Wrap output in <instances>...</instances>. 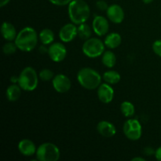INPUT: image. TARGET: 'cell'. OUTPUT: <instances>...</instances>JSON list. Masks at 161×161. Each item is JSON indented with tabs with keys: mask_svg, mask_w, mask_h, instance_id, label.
<instances>
[{
	"mask_svg": "<svg viewBox=\"0 0 161 161\" xmlns=\"http://www.w3.org/2000/svg\"><path fill=\"white\" fill-rule=\"evenodd\" d=\"M18 77V84L24 91H32L37 88L39 80L37 72L33 68L26 67L24 69Z\"/></svg>",
	"mask_w": 161,
	"mask_h": 161,
	"instance_id": "4",
	"label": "cell"
},
{
	"mask_svg": "<svg viewBox=\"0 0 161 161\" xmlns=\"http://www.w3.org/2000/svg\"><path fill=\"white\" fill-rule=\"evenodd\" d=\"M77 34L80 39L86 40L91 38V35H92V30L89 25L83 23L79 25L78 28H77Z\"/></svg>",
	"mask_w": 161,
	"mask_h": 161,
	"instance_id": "22",
	"label": "cell"
},
{
	"mask_svg": "<svg viewBox=\"0 0 161 161\" xmlns=\"http://www.w3.org/2000/svg\"><path fill=\"white\" fill-rule=\"evenodd\" d=\"M92 28L96 35L98 36H103L108 33L109 29V24L107 18H105V17L97 15L93 20Z\"/></svg>",
	"mask_w": 161,
	"mask_h": 161,
	"instance_id": "11",
	"label": "cell"
},
{
	"mask_svg": "<svg viewBox=\"0 0 161 161\" xmlns=\"http://www.w3.org/2000/svg\"><path fill=\"white\" fill-rule=\"evenodd\" d=\"M21 94V87L19 84L13 83L10 86H9L6 89V98L9 102H16L18 100Z\"/></svg>",
	"mask_w": 161,
	"mask_h": 161,
	"instance_id": "17",
	"label": "cell"
},
{
	"mask_svg": "<svg viewBox=\"0 0 161 161\" xmlns=\"http://www.w3.org/2000/svg\"><path fill=\"white\" fill-rule=\"evenodd\" d=\"M68 13L70 20L76 25L85 23L91 14L87 3L83 0H72L69 4Z\"/></svg>",
	"mask_w": 161,
	"mask_h": 161,
	"instance_id": "1",
	"label": "cell"
},
{
	"mask_svg": "<svg viewBox=\"0 0 161 161\" xmlns=\"http://www.w3.org/2000/svg\"><path fill=\"white\" fill-rule=\"evenodd\" d=\"M122 42V38L120 35L116 32H113L108 34L105 39V47H107L109 49H116L121 44Z\"/></svg>",
	"mask_w": 161,
	"mask_h": 161,
	"instance_id": "18",
	"label": "cell"
},
{
	"mask_svg": "<svg viewBox=\"0 0 161 161\" xmlns=\"http://www.w3.org/2000/svg\"><path fill=\"white\" fill-rule=\"evenodd\" d=\"M153 50L157 56L161 58V39L156 40L153 44Z\"/></svg>",
	"mask_w": 161,
	"mask_h": 161,
	"instance_id": "26",
	"label": "cell"
},
{
	"mask_svg": "<svg viewBox=\"0 0 161 161\" xmlns=\"http://www.w3.org/2000/svg\"><path fill=\"white\" fill-rule=\"evenodd\" d=\"M77 80L83 88L87 90H94L98 88L102 82L100 74L91 68H83L77 74Z\"/></svg>",
	"mask_w": 161,
	"mask_h": 161,
	"instance_id": "3",
	"label": "cell"
},
{
	"mask_svg": "<svg viewBox=\"0 0 161 161\" xmlns=\"http://www.w3.org/2000/svg\"><path fill=\"white\" fill-rule=\"evenodd\" d=\"M17 48L24 52L34 50L38 43V35L36 30L31 27H25L17 34L15 40Z\"/></svg>",
	"mask_w": 161,
	"mask_h": 161,
	"instance_id": "2",
	"label": "cell"
},
{
	"mask_svg": "<svg viewBox=\"0 0 161 161\" xmlns=\"http://www.w3.org/2000/svg\"><path fill=\"white\" fill-rule=\"evenodd\" d=\"M153 1V0H142L143 3H146V4H149V3H152Z\"/></svg>",
	"mask_w": 161,
	"mask_h": 161,
	"instance_id": "35",
	"label": "cell"
},
{
	"mask_svg": "<svg viewBox=\"0 0 161 161\" xmlns=\"http://www.w3.org/2000/svg\"><path fill=\"white\" fill-rule=\"evenodd\" d=\"M97 130L102 136L105 138H112L116 133V127L106 120H102L97 124Z\"/></svg>",
	"mask_w": 161,
	"mask_h": 161,
	"instance_id": "14",
	"label": "cell"
},
{
	"mask_svg": "<svg viewBox=\"0 0 161 161\" xmlns=\"http://www.w3.org/2000/svg\"><path fill=\"white\" fill-rule=\"evenodd\" d=\"M39 51H40L42 53H48V48L45 47L44 46H41V47H39Z\"/></svg>",
	"mask_w": 161,
	"mask_h": 161,
	"instance_id": "31",
	"label": "cell"
},
{
	"mask_svg": "<svg viewBox=\"0 0 161 161\" xmlns=\"http://www.w3.org/2000/svg\"><path fill=\"white\" fill-rule=\"evenodd\" d=\"M48 54L50 59L54 62L64 61L67 55V50L61 42H53L48 47Z\"/></svg>",
	"mask_w": 161,
	"mask_h": 161,
	"instance_id": "8",
	"label": "cell"
},
{
	"mask_svg": "<svg viewBox=\"0 0 161 161\" xmlns=\"http://www.w3.org/2000/svg\"><path fill=\"white\" fill-rule=\"evenodd\" d=\"M102 56V62L105 67L111 69L116 64V57L115 53L112 52L111 50L105 51Z\"/></svg>",
	"mask_w": 161,
	"mask_h": 161,
	"instance_id": "20",
	"label": "cell"
},
{
	"mask_svg": "<svg viewBox=\"0 0 161 161\" xmlns=\"http://www.w3.org/2000/svg\"><path fill=\"white\" fill-rule=\"evenodd\" d=\"M72 1V0H49V2H50L52 4L55 5V6H66V5H69Z\"/></svg>",
	"mask_w": 161,
	"mask_h": 161,
	"instance_id": "27",
	"label": "cell"
},
{
	"mask_svg": "<svg viewBox=\"0 0 161 161\" xmlns=\"http://www.w3.org/2000/svg\"><path fill=\"white\" fill-rule=\"evenodd\" d=\"M39 76L40 78V80H42V81L48 82L50 80H53V77H54V75H53V71H51L50 69H44L40 71V72L39 74Z\"/></svg>",
	"mask_w": 161,
	"mask_h": 161,
	"instance_id": "25",
	"label": "cell"
},
{
	"mask_svg": "<svg viewBox=\"0 0 161 161\" xmlns=\"http://www.w3.org/2000/svg\"><path fill=\"white\" fill-rule=\"evenodd\" d=\"M132 161H146L144 158H142V157H135L131 160Z\"/></svg>",
	"mask_w": 161,
	"mask_h": 161,
	"instance_id": "34",
	"label": "cell"
},
{
	"mask_svg": "<svg viewBox=\"0 0 161 161\" xmlns=\"http://www.w3.org/2000/svg\"><path fill=\"white\" fill-rule=\"evenodd\" d=\"M39 39L43 45H49L54 41V33L49 28H44L39 32Z\"/></svg>",
	"mask_w": 161,
	"mask_h": 161,
	"instance_id": "19",
	"label": "cell"
},
{
	"mask_svg": "<svg viewBox=\"0 0 161 161\" xmlns=\"http://www.w3.org/2000/svg\"><path fill=\"white\" fill-rule=\"evenodd\" d=\"M106 14L108 18L115 24L122 23L123 20H124V17H125V14H124L123 8L116 4H113L108 6L106 10Z\"/></svg>",
	"mask_w": 161,
	"mask_h": 161,
	"instance_id": "12",
	"label": "cell"
},
{
	"mask_svg": "<svg viewBox=\"0 0 161 161\" xmlns=\"http://www.w3.org/2000/svg\"><path fill=\"white\" fill-rule=\"evenodd\" d=\"M155 157H156V159H157V160L161 161V146H160V147H159L158 149L156 150Z\"/></svg>",
	"mask_w": 161,
	"mask_h": 161,
	"instance_id": "30",
	"label": "cell"
},
{
	"mask_svg": "<svg viewBox=\"0 0 161 161\" xmlns=\"http://www.w3.org/2000/svg\"><path fill=\"white\" fill-rule=\"evenodd\" d=\"M97 97L102 103H110L114 97V90L108 83H102L97 89Z\"/></svg>",
	"mask_w": 161,
	"mask_h": 161,
	"instance_id": "13",
	"label": "cell"
},
{
	"mask_svg": "<svg viewBox=\"0 0 161 161\" xmlns=\"http://www.w3.org/2000/svg\"><path fill=\"white\" fill-rule=\"evenodd\" d=\"M61 157L59 149L55 144L45 142L38 147L36 158L39 161H58Z\"/></svg>",
	"mask_w": 161,
	"mask_h": 161,
	"instance_id": "5",
	"label": "cell"
},
{
	"mask_svg": "<svg viewBox=\"0 0 161 161\" xmlns=\"http://www.w3.org/2000/svg\"><path fill=\"white\" fill-rule=\"evenodd\" d=\"M144 154H146L148 157H150V156L155 155L156 150H154L152 147H146L144 149Z\"/></svg>",
	"mask_w": 161,
	"mask_h": 161,
	"instance_id": "29",
	"label": "cell"
},
{
	"mask_svg": "<svg viewBox=\"0 0 161 161\" xmlns=\"http://www.w3.org/2000/svg\"><path fill=\"white\" fill-rule=\"evenodd\" d=\"M17 49L18 48H17L15 42H13L12 41H9L4 44L3 47V51L6 55H12L17 51Z\"/></svg>",
	"mask_w": 161,
	"mask_h": 161,
	"instance_id": "24",
	"label": "cell"
},
{
	"mask_svg": "<svg viewBox=\"0 0 161 161\" xmlns=\"http://www.w3.org/2000/svg\"><path fill=\"white\" fill-rule=\"evenodd\" d=\"M121 76L119 73H118L116 71L109 70L105 72L103 74V80H105V83H108L110 85L116 84L120 81Z\"/></svg>",
	"mask_w": 161,
	"mask_h": 161,
	"instance_id": "21",
	"label": "cell"
},
{
	"mask_svg": "<svg viewBox=\"0 0 161 161\" xmlns=\"http://www.w3.org/2000/svg\"><path fill=\"white\" fill-rule=\"evenodd\" d=\"M18 80H19V77L13 76V77H11V80H10V81L12 82L13 83H18Z\"/></svg>",
	"mask_w": 161,
	"mask_h": 161,
	"instance_id": "33",
	"label": "cell"
},
{
	"mask_svg": "<svg viewBox=\"0 0 161 161\" xmlns=\"http://www.w3.org/2000/svg\"><path fill=\"white\" fill-rule=\"evenodd\" d=\"M76 25L72 23H69L64 25L59 31V37L62 42H72L76 36L77 34V27Z\"/></svg>",
	"mask_w": 161,
	"mask_h": 161,
	"instance_id": "10",
	"label": "cell"
},
{
	"mask_svg": "<svg viewBox=\"0 0 161 161\" xmlns=\"http://www.w3.org/2000/svg\"><path fill=\"white\" fill-rule=\"evenodd\" d=\"M105 43L97 38H90L83 42L82 50L86 57L96 58L105 52Z\"/></svg>",
	"mask_w": 161,
	"mask_h": 161,
	"instance_id": "6",
	"label": "cell"
},
{
	"mask_svg": "<svg viewBox=\"0 0 161 161\" xmlns=\"http://www.w3.org/2000/svg\"><path fill=\"white\" fill-rule=\"evenodd\" d=\"M1 33L6 41L15 40L17 36L15 27L9 22H3L1 27Z\"/></svg>",
	"mask_w": 161,
	"mask_h": 161,
	"instance_id": "16",
	"label": "cell"
},
{
	"mask_svg": "<svg viewBox=\"0 0 161 161\" xmlns=\"http://www.w3.org/2000/svg\"><path fill=\"white\" fill-rule=\"evenodd\" d=\"M123 130L128 139L137 141L142 135V127L139 121L136 119H129L124 123Z\"/></svg>",
	"mask_w": 161,
	"mask_h": 161,
	"instance_id": "7",
	"label": "cell"
},
{
	"mask_svg": "<svg viewBox=\"0 0 161 161\" xmlns=\"http://www.w3.org/2000/svg\"><path fill=\"white\" fill-rule=\"evenodd\" d=\"M96 6H97V9L102 11L107 10V9L108 8V3L105 1H104V0H99V1H97L96 3Z\"/></svg>",
	"mask_w": 161,
	"mask_h": 161,
	"instance_id": "28",
	"label": "cell"
},
{
	"mask_svg": "<svg viewBox=\"0 0 161 161\" xmlns=\"http://www.w3.org/2000/svg\"><path fill=\"white\" fill-rule=\"evenodd\" d=\"M52 84L55 91L60 94L68 92L72 86L69 78L64 74H58L55 75L52 80Z\"/></svg>",
	"mask_w": 161,
	"mask_h": 161,
	"instance_id": "9",
	"label": "cell"
},
{
	"mask_svg": "<svg viewBox=\"0 0 161 161\" xmlns=\"http://www.w3.org/2000/svg\"><path fill=\"white\" fill-rule=\"evenodd\" d=\"M18 150L22 155L25 157H31L34 154H36L37 149L31 140L23 139L18 143Z\"/></svg>",
	"mask_w": 161,
	"mask_h": 161,
	"instance_id": "15",
	"label": "cell"
},
{
	"mask_svg": "<svg viewBox=\"0 0 161 161\" xmlns=\"http://www.w3.org/2000/svg\"><path fill=\"white\" fill-rule=\"evenodd\" d=\"M9 2H10V0H0V6L3 7V6H6Z\"/></svg>",
	"mask_w": 161,
	"mask_h": 161,
	"instance_id": "32",
	"label": "cell"
},
{
	"mask_svg": "<svg viewBox=\"0 0 161 161\" xmlns=\"http://www.w3.org/2000/svg\"><path fill=\"white\" fill-rule=\"evenodd\" d=\"M120 110L122 114L125 117H131L135 113V108L133 104L130 102H122L120 105Z\"/></svg>",
	"mask_w": 161,
	"mask_h": 161,
	"instance_id": "23",
	"label": "cell"
}]
</instances>
